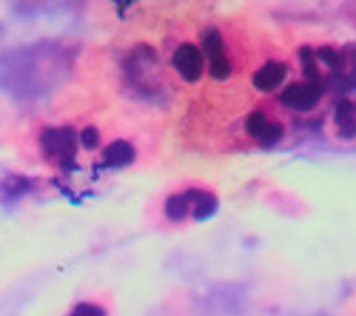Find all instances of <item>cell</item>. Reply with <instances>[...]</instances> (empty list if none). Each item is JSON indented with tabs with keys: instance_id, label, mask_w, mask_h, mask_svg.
Segmentation results:
<instances>
[{
	"instance_id": "4",
	"label": "cell",
	"mask_w": 356,
	"mask_h": 316,
	"mask_svg": "<svg viewBox=\"0 0 356 316\" xmlns=\"http://www.w3.org/2000/svg\"><path fill=\"white\" fill-rule=\"evenodd\" d=\"M171 63H174V72L180 74L186 83H200L202 74H205V54L197 43L191 40H183L180 46L174 49L171 54Z\"/></svg>"
},
{
	"instance_id": "12",
	"label": "cell",
	"mask_w": 356,
	"mask_h": 316,
	"mask_svg": "<svg viewBox=\"0 0 356 316\" xmlns=\"http://www.w3.org/2000/svg\"><path fill=\"white\" fill-rule=\"evenodd\" d=\"M97 142H100V134L95 128H86L83 131V146L86 149H97Z\"/></svg>"
},
{
	"instance_id": "7",
	"label": "cell",
	"mask_w": 356,
	"mask_h": 316,
	"mask_svg": "<svg viewBox=\"0 0 356 316\" xmlns=\"http://www.w3.org/2000/svg\"><path fill=\"white\" fill-rule=\"evenodd\" d=\"M40 146L49 157L54 160H66L74 154V134L69 128H46L40 137Z\"/></svg>"
},
{
	"instance_id": "1",
	"label": "cell",
	"mask_w": 356,
	"mask_h": 316,
	"mask_svg": "<svg viewBox=\"0 0 356 316\" xmlns=\"http://www.w3.org/2000/svg\"><path fill=\"white\" fill-rule=\"evenodd\" d=\"M245 131L259 149H274L277 142L282 140V134H285V123L280 117H274L271 111L254 108L245 117Z\"/></svg>"
},
{
	"instance_id": "6",
	"label": "cell",
	"mask_w": 356,
	"mask_h": 316,
	"mask_svg": "<svg viewBox=\"0 0 356 316\" xmlns=\"http://www.w3.org/2000/svg\"><path fill=\"white\" fill-rule=\"evenodd\" d=\"M331 123H334V131L342 140H353L356 137V94H348L334 106Z\"/></svg>"
},
{
	"instance_id": "8",
	"label": "cell",
	"mask_w": 356,
	"mask_h": 316,
	"mask_svg": "<svg viewBox=\"0 0 356 316\" xmlns=\"http://www.w3.org/2000/svg\"><path fill=\"white\" fill-rule=\"evenodd\" d=\"M134 157H137V151H134L131 142H126V140H114L111 146H106V151H103L106 165H114V168L134 163Z\"/></svg>"
},
{
	"instance_id": "5",
	"label": "cell",
	"mask_w": 356,
	"mask_h": 316,
	"mask_svg": "<svg viewBox=\"0 0 356 316\" xmlns=\"http://www.w3.org/2000/svg\"><path fill=\"white\" fill-rule=\"evenodd\" d=\"M202 54H205V72H209L214 80H225L231 74V60H228V49L220 32L209 28L202 35Z\"/></svg>"
},
{
	"instance_id": "2",
	"label": "cell",
	"mask_w": 356,
	"mask_h": 316,
	"mask_svg": "<svg viewBox=\"0 0 356 316\" xmlns=\"http://www.w3.org/2000/svg\"><path fill=\"white\" fill-rule=\"evenodd\" d=\"M288 83H291V63L280 60V57H274V60H262L251 74V85L259 94H274V92L280 94Z\"/></svg>"
},
{
	"instance_id": "10",
	"label": "cell",
	"mask_w": 356,
	"mask_h": 316,
	"mask_svg": "<svg viewBox=\"0 0 356 316\" xmlns=\"http://www.w3.org/2000/svg\"><path fill=\"white\" fill-rule=\"evenodd\" d=\"M165 217L171 222H183L186 217H191V199H188V191L183 194H171L165 199Z\"/></svg>"
},
{
	"instance_id": "3",
	"label": "cell",
	"mask_w": 356,
	"mask_h": 316,
	"mask_svg": "<svg viewBox=\"0 0 356 316\" xmlns=\"http://www.w3.org/2000/svg\"><path fill=\"white\" fill-rule=\"evenodd\" d=\"M277 97H280L282 108L311 111L319 103V97H322V83H314V80H305V77L302 80H291Z\"/></svg>"
},
{
	"instance_id": "11",
	"label": "cell",
	"mask_w": 356,
	"mask_h": 316,
	"mask_svg": "<svg viewBox=\"0 0 356 316\" xmlns=\"http://www.w3.org/2000/svg\"><path fill=\"white\" fill-rule=\"evenodd\" d=\"M69 316H106V310L92 302H80V305H74V310Z\"/></svg>"
},
{
	"instance_id": "9",
	"label": "cell",
	"mask_w": 356,
	"mask_h": 316,
	"mask_svg": "<svg viewBox=\"0 0 356 316\" xmlns=\"http://www.w3.org/2000/svg\"><path fill=\"white\" fill-rule=\"evenodd\" d=\"M188 199H191V219H205V217H211L214 208H217V199H214V194H209V191L191 188V191H188Z\"/></svg>"
}]
</instances>
